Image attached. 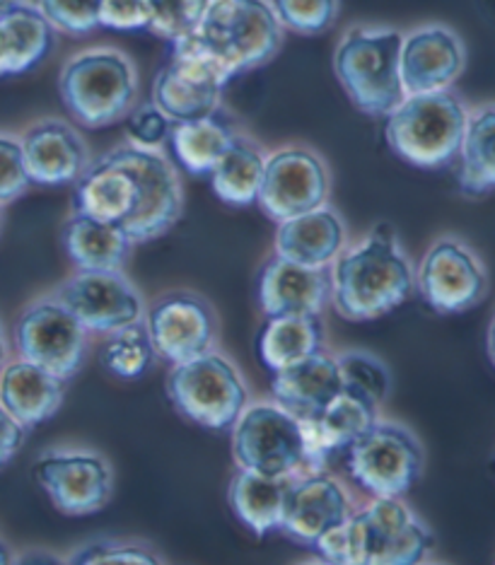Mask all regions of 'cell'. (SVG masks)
<instances>
[{
    "label": "cell",
    "instance_id": "6da1fadb",
    "mask_svg": "<svg viewBox=\"0 0 495 565\" xmlns=\"http://www.w3.org/2000/svg\"><path fill=\"white\" fill-rule=\"evenodd\" d=\"M73 209L119 225L133 244L152 242L182 217V179L162 150L123 143L90 160L75 182Z\"/></svg>",
    "mask_w": 495,
    "mask_h": 565
},
{
    "label": "cell",
    "instance_id": "7a4b0ae2",
    "mask_svg": "<svg viewBox=\"0 0 495 565\" xmlns=\"http://www.w3.org/2000/svg\"><path fill=\"white\" fill-rule=\"evenodd\" d=\"M329 278L336 312L351 322H370L389 315L409 300L416 288L413 266L389 223L375 225L361 244L341 252Z\"/></svg>",
    "mask_w": 495,
    "mask_h": 565
},
{
    "label": "cell",
    "instance_id": "3957f363",
    "mask_svg": "<svg viewBox=\"0 0 495 565\" xmlns=\"http://www.w3.org/2000/svg\"><path fill=\"white\" fill-rule=\"evenodd\" d=\"M172 46L174 54L203 56L235 78L281 51L283 28L269 0H208L196 28Z\"/></svg>",
    "mask_w": 495,
    "mask_h": 565
},
{
    "label": "cell",
    "instance_id": "277c9868",
    "mask_svg": "<svg viewBox=\"0 0 495 565\" xmlns=\"http://www.w3.org/2000/svg\"><path fill=\"white\" fill-rule=\"evenodd\" d=\"M314 548L332 565H418L433 548V534L399 498H377L320 536Z\"/></svg>",
    "mask_w": 495,
    "mask_h": 565
},
{
    "label": "cell",
    "instance_id": "5b68a950",
    "mask_svg": "<svg viewBox=\"0 0 495 565\" xmlns=\"http://www.w3.org/2000/svg\"><path fill=\"white\" fill-rule=\"evenodd\" d=\"M63 107L85 128H105L129 117L138 97L133 61L119 49H85L63 63L58 75Z\"/></svg>",
    "mask_w": 495,
    "mask_h": 565
},
{
    "label": "cell",
    "instance_id": "8992f818",
    "mask_svg": "<svg viewBox=\"0 0 495 565\" xmlns=\"http://www.w3.org/2000/svg\"><path fill=\"white\" fill-rule=\"evenodd\" d=\"M466 102L452 89L403 97L387 117L385 138L395 156L423 170L448 167L469 121Z\"/></svg>",
    "mask_w": 495,
    "mask_h": 565
},
{
    "label": "cell",
    "instance_id": "52a82bcc",
    "mask_svg": "<svg viewBox=\"0 0 495 565\" xmlns=\"http://www.w3.org/2000/svg\"><path fill=\"white\" fill-rule=\"evenodd\" d=\"M403 32L351 28L334 51V73L348 99L367 117H389L406 97L399 75Z\"/></svg>",
    "mask_w": 495,
    "mask_h": 565
},
{
    "label": "cell",
    "instance_id": "ba28073f",
    "mask_svg": "<svg viewBox=\"0 0 495 565\" xmlns=\"http://www.w3.org/2000/svg\"><path fill=\"white\" fill-rule=\"evenodd\" d=\"M168 396L189 420L203 428H233L247 406V384L225 355L208 351L172 365Z\"/></svg>",
    "mask_w": 495,
    "mask_h": 565
},
{
    "label": "cell",
    "instance_id": "9c48e42d",
    "mask_svg": "<svg viewBox=\"0 0 495 565\" xmlns=\"http://www.w3.org/2000/svg\"><path fill=\"white\" fill-rule=\"evenodd\" d=\"M348 473L377 498H399L421 479L423 449L397 423H375L346 449Z\"/></svg>",
    "mask_w": 495,
    "mask_h": 565
},
{
    "label": "cell",
    "instance_id": "30bf717a",
    "mask_svg": "<svg viewBox=\"0 0 495 565\" xmlns=\"http://www.w3.org/2000/svg\"><path fill=\"white\" fill-rule=\"evenodd\" d=\"M15 349L22 361L68 382L85 363L87 331L56 298H44L18 319Z\"/></svg>",
    "mask_w": 495,
    "mask_h": 565
},
{
    "label": "cell",
    "instance_id": "8fae6325",
    "mask_svg": "<svg viewBox=\"0 0 495 565\" xmlns=\"http://www.w3.org/2000/svg\"><path fill=\"white\" fill-rule=\"evenodd\" d=\"M233 449L239 467L263 477H290L304 467L300 420L281 406L245 408L235 423Z\"/></svg>",
    "mask_w": 495,
    "mask_h": 565
},
{
    "label": "cell",
    "instance_id": "7c38bea8",
    "mask_svg": "<svg viewBox=\"0 0 495 565\" xmlns=\"http://www.w3.org/2000/svg\"><path fill=\"white\" fill-rule=\"evenodd\" d=\"M329 186L326 162L312 148L286 146L266 156L257 203L271 221L283 223L326 205Z\"/></svg>",
    "mask_w": 495,
    "mask_h": 565
},
{
    "label": "cell",
    "instance_id": "4fadbf2b",
    "mask_svg": "<svg viewBox=\"0 0 495 565\" xmlns=\"http://www.w3.org/2000/svg\"><path fill=\"white\" fill-rule=\"evenodd\" d=\"M416 288L430 310L460 315L486 298L488 276L464 242L445 237L426 252L416 274Z\"/></svg>",
    "mask_w": 495,
    "mask_h": 565
},
{
    "label": "cell",
    "instance_id": "5bb4252c",
    "mask_svg": "<svg viewBox=\"0 0 495 565\" xmlns=\"http://www.w3.org/2000/svg\"><path fill=\"white\" fill-rule=\"evenodd\" d=\"M143 324L155 355L172 365L186 363L215 349L218 317L196 292L174 290L152 302Z\"/></svg>",
    "mask_w": 495,
    "mask_h": 565
},
{
    "label": "cell",
    "instance_id": "9a60e30c",
    "mask_svg": "<svg viewBox=\"0 0 495 565\" xmlns=\"http://www.w3.org/2000/svg\"><path fill=\"white\" fill-rule=\"evenodd\" d=\"M54 298L93 333H111L146 317L143 295L121 271H78L61 282Z\"/></svg>",
    "mask_w": 495,
    "mask_h": 565
},
{
    "label": "cell",
    "instance_id": "2e32d148",
    "mask_svg": "<svg viewBox=\"0 0 495 565\" xmlns=\"http://www.w3.org/2000/svg\"><path fill=\"white\" fill-rule=\"evenodd\" d=\"M230 81V75L208 58L174 54L152 85V105L174 124L211 117L220 111Z\"/></svg>",
    "mask_w": 495,
    "mask_h": 565
},
{
    "label": "cell",
    "instance_id": "e0dca14e",
    "mask_svg": "<svg viewBox=\"0 0 495 565\" xmlns=\"http://www.w3.org/2000/svg\"><path fill=\"white\" fill-rule=\"evenodd\" d=\"M34 477L63 515L83 518L99 512L111 498L107 461L87 452L44 455L34 465Z\"/></svg>",
    "mask_w": 495,
    "mask_h": 565
},
{
    "label": "cell",
    "instance_id": "ac0fdd59",
    "mask_svg": "<svg viewBox=\"0 0 495 565\" xmlns=\"http://www.w3.org/2000/svg\"><path fill=\"white\" fill-rule=\"evenodd\" d=\"M464 42L445 24H423L403 34L399 75L406 97L450 89L464 73Z\"/></svg>",
    "mask_w": 495,
    "mask_h": 565
},
{
    "label": "cell",
    "instance_id": "d6986e66",
    "mask_svg": "<svg viewBox=\"0 0 495 565\" xmlns=\"http://www.w3.org/2000/svg\"><path fill=\"white\" fill-rule=\"evenodd\" d=\"M304 438V465L322 469L326 459L348 449L377 423V404L344 387L324 408L298 418Z\"/></svg>",
    "mask_w": 495,
    "mask_h": 565
},
{
    "label": "cell",
    "instance_id": "ffe728a7",
    "mask_svg": "<svg viewBox=\"0 0 495 565\" xmlns=\"http://www.w3.org/2000/svg\"><path fill=\"white\" fill-rule=\"evenodd\" d=\"M30 182L42 186L75 184L90 164L85 138L63 119H42L20 138Z\"/></svg>",
    "mask_w": 495,
    "mask_h": 565
},
{
    "label": "cell",
    "instance_id": "44dd1931",
    "mask_svg": "<svg viewBox=\"0 0 495 565\" xmlns=\"http://www.w3.org/2000/svg\"><path fill=\"white\" fill-rule=\"evenodd\" d=\"M332 300L329 268H308L281 256L266 262L259 276V305L266 317L322 315Z\"/></svg>",
    "mask_w": 495,
    "mask_h": 565
},
{
    "label": "cell",
    "instance_id": "7402d4cb",
    "mask_svg": "<svg viewBox=\"0 0 495 565\" xmlns=\"http://www.w3.org/2000/svg\"><path fill=\"white\" fill-rule=\"evenodd\" d=\"M351 515V503L344 488L332 477L314 473L290 488L281 530L300 544L314 546L329 530H334Z\"/></svg>",
    "mask_w": 495,
    "mask_h": 565
},
{
    "label": "cell",
    "instance_id": "603a6c76",
    "mask_svg": "<svg viewBox=\"0 0 495 565\" xmlns=\"http://www.w3.org/2000/svg\"><path fill=\"white\" fill-rule=\"evenodd\" d=\"M346 225L341 215L320 205L310 213L278 223L276 256L308 268H329L336 256L344 252Z\"/></svg>",
    "mask_w": 495,
    "mask_h": 565
},
{
    "label": "cell",
    "instance_id": "cb8c5ba5",
    "mask_svg": "<svg viewBox=\"0 0 495 565\" xmlns=\"http://www.w3.org/2000/svg\"><path fill=\"white\" fill-rule=\"evenodd\" d=\"M63 380L28 361L6 363L0 370V406L28 430L56 416L63 404Z\"/></svg>",
    "mask_w": 495,
    "mask_h": 565
},
{
    "label": "cell",
    "instance_id": "d4e9b609",
    "mask_svg": "<svg viewBox=\"0 0 495 565\" xmlns=\"http://www.w3.org/2000/svg\"><path fill=\"white\" fill-rule=\"evenodd\" d=\"M271 390L278 406L295 418H304L332 402L344 390V382L338 375L336 358L322 351L308 361L273 372Z\"/></svg>",
    "mask_w": 495,
    "mask_h": 565
},
{
    "label": "cell",
    "instance_id": "484cf974",
    "mask_svg": "<svg viewBox=\"0 0 495 565\" xmlns=\"http://www.w3.org/2000/svg\"><path fill=\"white\" fill-rule=\"evenodd\" d=\"M54 49V30L34 3L15 0L0 12V78L40 66Z\"/></svg>",
    "mask_w": 495,
    "mask_h": 565
},
{
    "label": "cell",
    "instance_id": "4316f807",
    "mask_svg": "<svg viewBox=\"0 0 495 565\" xmlns=\"http://www.w3.org/2000/svg\"><path fill=\"white\" fill-rule=\"evenodd\" d=\"M63 249L78 271H121L133 242L119 225L73 213L61 233Z\"/></svg>",
    "mask_w": 495,
    "mask_h": 565
},
{
    "label": "cell",
    "instance_id": "83f0119b",
    "mask_svg": "<svg viewBox=\"0 0 495 565\" xmlns=\"http://www.w3.org/2000/svg\"><path fill=\"white\" fill-rule=\"evenodd\" d=\"M290 477H263V473L239 469L230 483V505L257 536L281 530L286 503L293 488Z\"/></svg>",
    "mask_w": 495,
    "mask_h": 565
},
{
    "label": "cell",
    "instance_id": "f1b7e54d",
    "mask_svg": "<svg viewBox=\"0 0 495 565\" xmlns=\"http://www.w3.org/2000/svg\"><path fill=\"white\" fill-rule=\"evenodd\" d=\"M324 351L322 315L269 317L259 337V358L271 372L286 370Z\"/></svg>",
    "mask_w": 495,
    "mask_h": 565
},
{
    "label": "cell",
    "instance_id": "f546056e",
    "mask_svg": "<svg viewBox=\"0 0 495 565\" xmlns=\"http://www.w3.org/2000/svg\"><path fill=\"white\" fill-rule=\"evenodd\" d=\"M263 164L266 150L251 136L237 134L211 170L215 196L230 205H239V209L257 203Z\"/></svg>",
    "mask_w": 495,
    "mask_h": 565
},
{
    "label": "cell",
    "instance_id": "4dcf8cb0",
    "mask_svg": "<svg viewBox=\"0 0 495 565\" xmlns=\"http://www.w3.org/2000/svg\"><path fill=\"white\" fill-rule=\"evenodd\" d=\"M237 134L239 131L227 119V114L215 111L211 117L174 124L168 140L174 158L180 160L186 172L211 174L215 162L223 158V152Z\"/></svg>",
    "mask_w": 495,
    "mask_h": 565
},
{
    "label": "cell",
    "instance_id": "1f68e13d",
    "mask_svg": "<svg viewBox=\"0 0 495 565\" xmlns=\"http://www.w3.org/2000/svg\"><path fill=\"white\" fill-rule=\"evenodd\" d=\"M493 131H495V109L484 105L469 111V121L460 143V189L469 199L488 196L495 186V164H493Z\"/></svg>",
    "mask_w": 495,
    "mask_h": 565
},
{
    "label": "cell",
    "instance_id": "d6a6232c",
    "mask_svg": "<svg viewBox=\"0 0 495 565\" xmlns=\"http://www.w3.org/2000/svg\"><path fill=\"white\" fill-rule=\"evenodd\" d=\"M99 361L107 372L119 380H138L155 363V351L148 339L143 322L129 324L107 333V341L101 345Z\"/></svg>",
    "mask_w": 495,
    "mask_h": 565
},
{
    "label": "cell",
    "instance_id": "836d02e7",
    "mask_svg": "<svg viewBox=\"0 0 495 565\" xmlns=\"http://www.w3.org/2000/svg\"><path fill=\"white\" fill-rule=\"evenodd\" d=\"M281 28L302 34L320 36L334 28L338 20V0H269Z\"/></svg>",
    "mask_w": 495,
    "mask_h": 565
},
{
    "label": "cell",
    "instance_id": "e575fe53",
    "mask_svg": "<svg viewBox=\"0 0 495 565\" xmlns=\"http://www.w3.org/2000/svg\"><path fill=\"white\" fill-rule=\"evenodd\" d=\"M336 367L344 387L365 394L377 406L387 399L391 377L387 365L377 355L365 351H348L336 358Z\"/></svg>",
    "mask_w": 495,
    "mask_h": 565
},
{
    "label": "cell",
    "instance_id": "d590c367",
    "mask_svg": "<svg viewBox=\"0 0 495 565\" xmlns=\"http://www.w3.org/2000/svg\"><path fill=\"white\" fill-rule=\"evenodd\" d=\"M101 0H34V8L54 32L71 36H87L99 30Z\"/></svg>",
    "mask_w": 495,
    "mask_h": 565
},
{
    "label": "cell",
    "instance_id": "8d00e7d4",
    "mask_svg": "<svg viewBox=\"0 0 495 565\" xmlns=\"http://www.w3.org/2000/svg\"><path fill=\"white\" fill-rule=\"evenodd\" d=\"M208 0H152L155 18H152L150 32L168 42H180L196 28Z\"/></svg>",
    "mask_w": 495,
    "mask_h": 565
},
{
    "label": "cell",
    "instance_id": "74e56055",
    "mask_svg": "<svg viewBox=\"0 0 495 565\" xmlns=\"http://www.w3.org/2000/svg\"><path fill=\"white\" fill-rule=\"evenodd\" d=\"M32 186L20 138L0 131V205L18 201Z\"/></svg>",
    "mask_w": 495,
    "mask_h": 565
},
{
    "label": "cell",
    "instance_id": "f35d334b",
    "mask_svg": "<svg viewBox=\"0 0 495 565\" xmlns=\"http://www.w3.org/2000/svg\"><path fill=\"white\" fill-rule=\"evenodd\" d=\"M152 18H155L152 0H101L99 6V28L107 30H150Z\"/></svg>",
    "mask_w": 495,
    "mask_h": 565
},
{
    "label": "cell",
    "instance_id": "ab89813d",
    "mask_svg": "<svg viewBox=\"0 0 495 565\" xmlns=\"http://www.w3.org/2000/svg\"><path fill=\"white\" fill-rule=\"evenodd\" d=\"M172 121L155 105H146L129 114V143L148 150H162L168 143Z\"/></svg>",
    "mask_w": 495,
    "mask_h": 565
},
{
    "label": "cell",
    "instance_id": "60d3db41",
    "mask_svg": "<svg viewBox=\"0 0 495 565\" xmlns=\"http://www.w3.org/2000/svg\"><path fill=\"white\" fill-rule=\"evenodd\" d=\"M71 565H160V561L141 546L93 544L80 551Z\"/></svg>",
    "mask_w": 495,
    "mask_h": 565
},
{
    "label": "cell",
    "instance_id": "b9f144b4",
    "mask_svg": "<svg viewBox=\"0 0 495 565\" xmlns=\"http://www.w3.org/2000/svg\"><path fill=\"white\" fill-rule=\"evenodd\" d=\"M24 443V428L12 418L8 411L0 406V469L18 455V449Z\"/></svg>",
    "mask_w": 495,
    "mask_h": 565
},
{
    "label": "cell",
    "instance_id": "7bdbcfd3",
    "mask_svg": "<svg viewBox=\"0 0 495 565\" xmlns=\"http://www.w3.org/2000/svg\"><path fill=\"white\" fill-rule=\"evenodd\" d=\"M8 353H10L8 337H6V331H3V324H0V370H3L6 363H8Z\"/></svg>",
    "mask_w": 495,
    "mask_h": 565
},
{
    "label": "cell",
    "instance_id": "ee69618b",
    "mask_svg": "<svg viewBox=\"0 0 495 565\" xmlns=\"http://www.w3.org/2000/svg\"><path fill=\"white\" fill-rule=\"evenodd\" d=\"M0 565H12V558H10V551L8 546L0 542Z\"/></svg>",
    "mask_w": 495,
    "mask_h": 565
},
{
    "label": "cell",
    "instance_id": "f6af8a7d",
    "mask_svg": "<svg viewBox=\"0 0 495 565\" xmlns=\"http://www.w3.org/2000/svg\"><path fill=\"white\" fill-rule=\"evenodd\" d=\"M24 565H61V563L49 561V558H34V561H28Z\"/></svg>",
    "mask_w": 495,
    "mask_h": 565
},
{
    "label": "cell",
    "instance_id": "bcb514c9",
    "mask_svg": "<svg viewBox=\"0 0 495 565\" xmlns=\"http://www.w3.org/2000/svg\"><path fill=\"white\" fill-rule=\"evenodd\" d=\"M12 3H15V0H0V12H3L6 8H10Z\"/></svg>",
    "mask_w": 495,
    "mask_h": 565
},
{
    "label": "cell",
    "instance_id": "7dc6e473",
    "mask_svg": "<svg viewBox=\"0 0 495 565\" xmlns=\"http://www.w3.org/2000/svg\"><path fill=\"white\" fill-rule=\"evenodd\" d=\"M310 565H332V563H326V561H322V563H310Z\"/></svg>",
    "mask_w": 495,
    "mask_h": 565
},
{
    "label": "cell",
    "instance_id": "c3c4849f",
    "mask_svg": "<svg viewBox=\"0 0 495 565\" xmlns=\"http://www.w3.org/2000/svg\"><path fill=\"white\" fill-rule=\"evenodd\" d=\"M0 230H3V213H0Z\"/></svg>",
    "mask_w": 495,
    "mask_h": 565
}]
</instances>
